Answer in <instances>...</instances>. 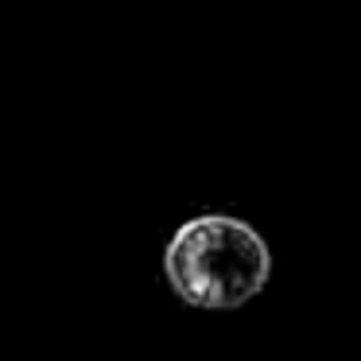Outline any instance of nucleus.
<instances>
[{
    "mask_svg": "<svg viewBox=\"0 0 361 361\" xmlns=\"http://www.w3.org/2000/svg\"><path fill=\"white\" fill-rule=\"evenodd\" d=\"M164 272L183 303L202 311H233L264 291L272 257L252 226L206 214L179 226L164 252Z\"/></svg>",
    "mask_w": 361,
    "mask_h": 361,
    "instance_id": "obj_1",
    "label": "nucleus"
}]
</instances>
